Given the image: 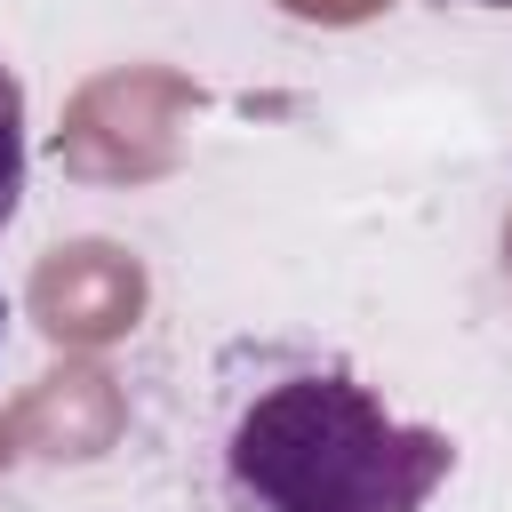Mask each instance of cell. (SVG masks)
<instances>
[{
  "instance_id": "obj_1",
  "label": "cell",
  "mask_w": 512,
  "mask_h": 512,
  "mask_svg": "<svg viewBox=\"0 0 512 512\" xmlns=\"http://www.w3.org/2000/svg\"><path fill=\"white\" fill-rule=\"evenodd\" d=\"M448 464V432L384 416V400L336 368L264 384L224 440V472L248 512H424Z\"/></svg>"
},
{
  "instance_id": "obj_2",
  "label": "cell",
  "mask_w": 512,
  "mask_h": 512,
  "mask_svg": "<svg viewBox=\"0 0 512 512\" xmlns=\"http://www.w3.org/2000/svg\"><path fill=\"white\" fill-rule=\"evenodd\" d=\"M24 200V80L0 64V224Z\"/></svg>"
},
{
  "instance_id": "obj_3",
  "label": "cell",
  "mask_w": 512,
  "mask_h": 512,
  "mask_svg": "<svg viewBox=\"0 0 512 512\" xmlns=\"http://www.w3.org/2000/svg\"><path fill=\"white\" fill-rule=\"evenodd\" d=\"M488 8H512V0H488Z\"/></svg>"
},
{
  "instance_id": "obj_4",
  "label": "cell",
  "mask_w": 512,
  "mask_h": 512,
  "mask_svg": "<svg viewBox=\"0 0 512 512\" xmlns=\"http://www.w3.org/2000/svg\"><path fill=\"white\" fill-rule=\"evenodd\" d=\"M0 328H8V304H0Z\"/></svg>"
}]
</instances>
